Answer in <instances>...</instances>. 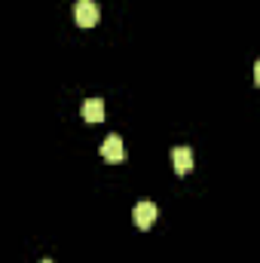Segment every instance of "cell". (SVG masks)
Listing matches in <instances>:
<instances>
[{
    "mask_svg": "<svg viewBox=\"0 0 260 263\" xmlns=\"http://www.w3.org/2000/svg\"><path fill=\"white\" fill-rule=\"evenodd\" d=\"M101 156H104L110 165H120V162L129 159V156H126V144H123L117 135H107V138H104V144H101Z\"/></svg>",
    "mask_w": 260,
    "mask_h": 263,
    "instance_id": "7a4b0ae2",
    "label": "cell"
},
{
    "mask_svg": "<svg viewBox=\"0 0 260 263\" xmlns=\"http://www.w3.org/2000/svg\"><path fill=\"white\" fill-rule=\"evenodd\" d=\"M43 263H52V260H43Z\"/></svg>",
    "mask_w": 260,
    "mask_h": 263,
    "instance_id": "52a82bcc",
    "label": "cell"
},
{
    "mask_svg": "<svg viewBox=\"0 0 260 263\" xmlns=\"http://www.w3.org/2000/svg\"><path fill=\"white\" fill-rule=\"evenodd\" d=\"M172 168H175L178 175H187V172L193 168V150H190V147H175V150H172Z\"/></svg>",
    "mask_w": 260,
    "mask_h": 263,
    "instance_id": "277c9868",
    "label": "cell"
},
{
    "mask_svg": "<svg viewBox=\"0 0 260 263\" xmlns=\"http://www.w3.org/2000/svg\"><path fill=\"white\" fill-rule=\"evenodd\" d=\"M156 214H159V211H156V205L144 199V202H138V205H135L132 220H135V227H138V230H150V227L156 223Z\"/></svg>",
    "mask_w": 260,
    "mask_h": 263,
    "instance_id": "3957f363",
    "label": "cell"
},
{
    "mask_svg": "<svg viewBox=\"0 0 260 263\" xmlns=\"http://www.w3.org/2000/svg\"><path fill=\"white\" fill-rule=\"evenodd\" d=\"M254 83L260 86V59H257V65H254Z\"/></svg>",
    "mask_w": 260,
    "mask_h": 263,
    "instance_id": "8992f818",
    "label": "cell"
},
{
    "mask_svg": "<svg viewBox=\"0 0 260 263\" xmlns=\"http://www.w3.org/2000/svg\"><path fill=\"white\" fill-rule=\"evenodd\" d=\"M83 120L86 123H101L104 120V101L101 98H89L83 104Z\"/></svg>",
    "mask_w": 260,
    "mask_h": 263,
    "instance_id": "5b68a950",
    "label": "cell"
},
{
    "mask_svg": "<svg viewBox=\"0 0 260 263\" xmlns=\"http://www.w3.org/2000/svg\"><path fill=\"white\" fill-rule=\"evenodd\" d=\"M98 18H101V9L95 0H77L73 3V22L80 28H92V25H98Z\"/></svg>",
    "mask_w": 260,
    "mask_h": 263,
    "instance_id": "6da1fadb",
    "label": "cell"
}]
</instances>
